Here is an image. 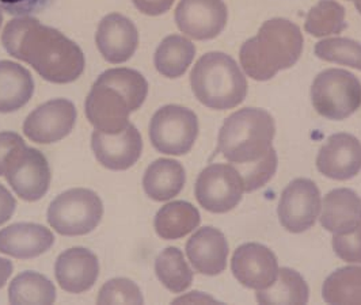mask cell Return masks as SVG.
Masks as SVG:
<instances>
[{
  "instance_id": "cell-1",
  "label": "cell",
  "mask_w": 361,
  "mask_h": 305,
  "mask_svg": "<svg viewBox=\"0 0 361 305\" xmlns=\"http://www.w3.org/2000/svg\"><path fill=\"white\" fill-rule=\"evenodd\" d=\"M274 133V120L264 108H240L223 123L217 151L239 171L246 193L261 189L276 174Z\"/></svg>"
},
{
  "instance_id": "cell-2",
  "label": "cell",
  "mask_w": 361,
  "mask_h": 305,
  "mask_svg": "<svg viewBox=\"0 0 361 305\" xmlns=\"http://www.w3.org/2000/svg\"><path fill=\"white\" fill-rule=\"evenodd\" d=\"M1 44L7 54L32 66L51 83H71L85 71L86 60L79 45L33 17L10 20L3 30Z\"/></svg>"
},
{
  "instance_id": "cell-3",
  "label": "cell",
  "mask_w": 361,
  "mask_h": 305,
  "mask_svg": "<svg viewBox=\"0 0 361 305\" xmlns=\"http://www.w3.org/2000/svg\"><path fill=\"white\" fill-rule=\"evenodd\" d=\"M148 95V83L140 72L111 68L99 75L86 98L85 111L97 130L116 135L130 123V113L139 110Z\"/></svg>"
},
{
  "instance_id": "cell-4",
  "label": "cell",
  "mask_w": 361,
  "mask_h": 305,
  "mask_svg": "<svg viewBox=\"0 0 361 305\" xmlns=\"http://www.w3.org/2000/svg\"><path fill=\"white\" fill-rule=\"evenodd\" d=\"M305 38L298 25L288 19L264 22L257 36L242 44L239 60L247 76L267 82L283 70L293 67L303 54Z\"/></svg>"
},
{
  "instance_id": "cell-5",
  "label": "cell",
  "mask_w": 361,
  "mask_h": 305,
  "mask_svg": "<svg viewBox=\"0 0 361 305\" xmlns=\"http://www.w3.org/2000/svg\"><path fill=\"white\" fill-rule=\"evenodd\" d=\"M195 97L207 108L230 110L239 106L247 95V80L234 58L221 52L200 57L190 73Z\"/></svg>"
},
{
  "instance_id": "cell-6",
  "label": "cell",
  "mask_w": 361,
  "mask_h": 305,
  "mask_svg": "<svg viewBox=\"0 0 361 305\" xmlns=\"http://www.w3.org/2000/svg\"><path fill=\"white\" fill-rule=\"evenodd\" d=\"M311 101L317 113L327 120H346L360 108V80L345 70H325L312 82Z\"/></svg>"
},
{
  "instance_id": "cell-7",
  "label": "cell",
  "mask_w": 361,
  "mask_h": 305,
  "mask_svg": "<svg viewBox=\"0 0 361 305\" xmlns=\"http://www.w3.org/2000/svg\"><path fill=\"white\" fill-rule=\"evenodd\" d=\"M104 205L89 189H71L54 198L48 209V223L57 234L82 236L92 232L101 223Z\"/></svg>"
},
{
  "instance_id": "cell-8",
  "label": "cell",
  "mask_w": 361,
  "mask_h": 305,
  "mask_svg": "<svg viewBox=\"0 0 361 305\" xmlns=\"http://www.w3.org/2000/svg\"><path fill=\"white\" fill-rule=\"evenodd\" d=\"M152 147L166 155L188 154L199 136V118L190 108L167 105L159 108L149 123Z\"/></svg>"
},
{
  "instance_id": "cell-9",
  "label": "cell",
  "mask_w": 361,
  "mask_h": 305,
  "mask_svg": "<svg viewBox=\"0 0 361 305\" xmlns=\"http://www.w3.org/2000/svg\"><path fill=\"white\" fill-rule=\"evenodd\" d=\"M245 183L233 164L214 163L200 173L195 194L200 205L211 213H227L239 205Z\"/></svg>"
},
{
  "instance_id": "cell-10",
  "label": "cell",
  "mask_w": 361,
  "mask_h": 305,
  "mask_svg": "<svg viewBox=\"0 0 361 305\" xmlns=\"http://www.w3.org/2000/svg\"><path fill=\"white\" fill-rule=\"evenodd\" d=\"M321 192L314 180H293L284 189L277 215L281 225L292 234H302L314 227L321 212Z\"/></svg>"
},
{
  "instance_id": "cell-11",
  "label": "cell",
  "mask_w": 361,
  "mask_h": 305,
  "mask_svg": "<svg viewBox=\"0 0 361 305\" xmlns=\"http://www.w3.org/2000/svg\"><path fill=\"white\" fill-rule=\"evenodd\" d=\"M4 177L17 196L35 202L49 190L51 168L41 151L26 147L8 163Z\"/></svg>"
},
{
  "instance_id": "cell-12",
  "label": "cell",
  "mask_w": 361,
  "mask_h": 305,
  "mask_svg": "<svg viewBox=\"0 0 361 305\" xmlns=\"http://www.w3.org/2000/svg\"><path fill=\"white\" fill-rule=\"evenodd\" d=\"M76 108L64 98L52 99L32 111L23 124L25 136L37 144H52L63 140L73 132Z\"/></svg>"
},
{
  "instance_id": "cell-13",
  "label": "cell",
  "mask_w": 361,
  "mask_h": 305,
  "mask_svg": "<svg viewBox=\"0 0 361 305\" xmlns=\"http://www.w3.org/2000/svg\"><path fill=\"white\" fill-rule=\"evenodd\" d=\"M227 20L228 10L223 0H180L176 10L178 29L197 41L216 38Z\"/></svg>"
},
{
  "instance_id": "cell-14",
  "label": "cell",
  "mask_w": 361,
  "mask_h": 305,
  "mask_svg": "<svg viewBox=\"0 0 361 305\" xmlns=\"http://www.w3.org/2000/svg\"><path fill=\"white\" fill-rule=\"evenodd\" d=\"M231 271L243 287L264 290L271 287L279 274V262L271 249L259 243H246L235 250Z\"/></svg>"
},
{
  "instance_id": "cell-15",
  "label": "cell",
  "mask_w": 361,
  "mask_h": 305,
  "mask_svg": "<svg viewBox=\"0 0 361 305\" xmlns=\"http://www.w3.org/2000/svg\"><path fill=\"white\" fill-rule=\"evenodd\" d=\"M91 148L97 161L104 167L113 171H124L140 159L143 140L133 124L116 135L95 129L91 136Z\"/></svg>"
},
{
  "instance_id": "cell-16",
  "label": "cell",
  "mask_w": 361,
  "mask_h": 305,
  "mask_svg": "<svg viewBox=\"0 0 361 305\" xmlns=\"http://www.w3.org/2000/svg\"><path fill=\"white\" fill-rule=\"evenodd\" d=\"M318 171L330 180H348L361 171V142L349 133L331 135L317 156Z\"/></svg>"
},
{
  "instance_id": "cell-17",
  "label": "cell",
  "mask_w": 361,
  "mask_h": 305,
  "mask_svg": "<svg viewBox=\"0 0 361 305\" xmlns=\"http://www.w3.org/2000/svg\"><path fill=\"white\" fill-rule=\"evenodd\" d=\"M95 44L102 57L111 64H123L137 49L139 33L127 17L113 13L102 19L95 33Z\"/></svg>"
},
{
  "instance_id": "cell-18",
  "label": "cell",
  "mask_w": 361,
  "mask_h": 305,
  "mask_svg": "<svg viewBox=\"0 0 361 305\" xmlns=\"http://www.w3.org/2000/svg\"><path fill=\"white\" fill-rule=\"evenodd\" d=\"M54 275L60 287L68 293L90 290L99 275L98 258L85 247L68 249L59 255Z\"/></svg>"
},
{
  "instance_id": "cell-19",
  "label": "cell",
  "mask_w": 361,
  "mask_h": 305,
  "mask_svg": "<svg viewBox=\"0 0 361 305\" xmlns=\"http://www.w3.org/2000/svg\"><path fill=\"white\" fill-rule=\"evenodd\" d=\"M186 255L200 274L217 275L227 268V239L217 228L202 227L188 240Z\"/></svg>"
},
{
  "instance_id": "cell-20",
  "label": "cell",
  "mask_w": 361,
  "mask_h": 305,
  "mask_svg": "<svg viewBox=\"0 0 361 305\" xmlns=\"http://www.w3.org/2000/svg\"><path fill=\"white\" fill-rule=\"evenodd\" d=\"M54 243V234L47 227L35 223H18L0 231V252L18 259L39 256Z\"/></svg>"
},
{
  "instance_id": "cell-21",
  "label": "cell",
  "mask_w": 361,
  "mask_h": 305,
  "mask_svg": "<svg viewBox=\"0 0 361 305\" xmlns=\"http://www.w3.org/2000/svg\"><path fill=\"white\" fill-rule=\"evenodd\" d=\"M321 224L326 231L345 235L361 225V198L350 189H334L322 204Z\"/></svg>"
},
{
  "instance_id": "cell-22",
  "label": "cell",
  "mask_w": 361,
  "mask_h": 305,
  "mask_svg": "<svg viewBox=\"0 0 361 305\" xmlns=\"http://www.w3.org/2000/svg\"><path fill=\"white\" fill-rule=\"evenodd\" d=\"M35 92L30 72L17 63L0 61V113H13L23 108Z\"/></svg>"
},
{
  "instance_id": "cell-23",
  "label": "cell",
  "mask_w": 361,
  "mask_h": 305,
  "mask_svg": "<svg viewBox=\"0 0 361 305\" xmlns=\"http://www.w3.org/2000/svg\"><path fill=\"white\" fill-rule=\"evenodd\" d=\"M186 182V173L180 162L158 159L148 166L143 177L145 194L163 202L178 196Z\"/></svg>"
},
{
  "instance_id": "cell-24",
  "label": "cell",
  "mask_w": 361,
  "mask_h": 305,
  "mask_svg": "<svg viewBox=\"0 0 361 305\" xmlns=\"http://www.w3.org/2000/svg\"><path fill=\"white\" fill-rule=\"evenodd\" d=\"M201 216L199 209L186 201H173L162 206L154 220V227L159 237L177 240L199 228Z\"/></svg>"
},
{
  "instance_id": "cell-25",
  "label": "cell",
  "mask_w": 361,
  "mask_h": 305,
  "mask_svg": "<svg viewBox=\"0 0 361 305\" xmlns=\"http://www.w3.org/2000/svg\"><path fill=\"white\" fill-rule=\"evenodd\" d=\"M196 56L195 44L186 37L171 35L166 37L154 56L157 71L169 79L180 77L188 71Z\"/></svg>"
},
{
  "instance_id": "cell-26",
  "label": "cell",
  "mask_w": 361,
  "mask_h": 305,
  "mask_svg": "<svg viewBox=\"0 0 361 305\" xmlns=\"http://www.w3.org/2000/svg\"><path fill=\"white\" fill-rule=\"evenodd\" d=\"M308 300L307 282L298 271L289 268L279 269L274 284L257 293L259 304H307Z\"/></svg>"
},
{
  "instance_id": "cell-27",
  "label": "cell",
  "mask_w": 361,
  "mask_h": 305,
  "mask_svg": "<svg viewBox=\"0 0 361 305\" xmlns=\"http://www.w3.org/2000/svg\"><path fill=\"white\" fill-rule=\"evenodd\" d=\"M10 304H54L56 287L45 275L36 271L18 274L8 287Z\"/></svg>"
},
{
  "instance_id": "cell-28",
  "label": "cell",
  "mask_w": 361,
  "mask_h": 305,
  "mask_svg": "<svg viewBox=\"0 0 361 305\" xmlns=\"http://www.w3.org/2000/svg\"><path fill=\"white\" fill-rule=\"evenodd\" d=\"M155 273L163 287L173 293L185 292L193 282V271L177 247H167L157 256Z\"/></svg>"
},
{
  "instance_id": "cell-29",
  "label": "cell",
  "mask_w": 361,
  "mask_h": 305,
  "mask_svg": "<svg viewBox=\"0 0 361 305\" xmlns=\"http://www.w3.org/2000/svg\"><path fill=\"white\" fill-rule=\"evenodd\" d=\"M322 296L329 304H361V268L333 271L324 282Z\"/></svg>"
},
{
  "instance_id": "cell-30",
  "label": "cell",
  "mask_w": 361,
  "mask_h": 305,
  "mask_svg": "<svg viewBox=\"0 0 361 305\" xmlns=\"http://www.w3.org/2000/svg\"><path fill=\"white\" fill-rule=\"evenodd\" d=\"M348 27L345 7L336 0H319L310 11L305 29L312 37L340 35Z\"/></svg>"
},
{
  "instance_id": "cell-31",
  "label": "cell",
  "mask_w": 361,
  "mask_h": 305,
  "mask_svg": "<svg viewBox=\"0 0 361 305\" xmlns=\"http://www.w3.org/2000/svg\"><path fill=\"white\" fill-rule=\"evenodd\" d=\"M317 57L361 71V44L350 38H327L314 48Z\"/></svg>"
},
{
  "instance_id": "cell-32",
  "label": "cell",
  "mask_w": 361,
  "mask_h": 305,
  "mask_svg": "<svg viewBox=\"0 0 361 305\" xmlns=\"http://www.w3.org/2000/svg\"><path fill=\"white\" fill-rule=\"evenodd\" d=\"M98 304H143L145 299L133 281L128 278H113L101 287Z\"/></svg>"
},
{
  "instance_id": "cell-33",
  "label": "cell",
  "mask_w": 361,
  "mask_h": 305,
  "mask_svg": "<svg viewBox=\"0 0 361 305\" xmlns=\"http://www.w3.org/2000/svg\"><path fill=\"white\" fill-rule=\"evenodd\" d=\"M333 250L348 263H361V225L345 235H334Z\"/></svg>"
},
{
  "instance_id": "cell-34",
  "label": "cell",
  "mask_w": 361,
  "mask_h": 305,
  "mask_svg": "<svg viewBox=\"0 0 361 305\" xmlns=\"http://www.w3.org/2000/svg\"><path fill=\"white\" fill-rule=\"evenodd\" d=\"M54 0H0V10L13 17H32L45 11Z\"/></svg>"
},
{
  "instance_id": "cell-35",
  "label": "cell",
  "mask_w": 361,
  "mask_h": 305,
  "mask_svg": "<svg viewBox=\"0 0 361 305\" xmlns=\"http://www.w3.org/2000/svg\"><path fill=\"white\" fill-rule=\"evenodd\" d=\"M26 148L23 139L14 132H0V177L4 175L8 163Z\"/></svg>"
},
{
  "instance_id": "cell-36",
  "label": "cell",
  "mask_w": 361,
  "mask_h": 305,
  "mask_svg": "<svg viewBox=\"0 0 361 305\" xmlns=\"http://www.w3.org/2000/svg\"><path fill=\"white\" fill-rule=\"evenodd\" d=\"M135 7L145 15L157 17L167 13L176 0H132Z\"/></svg>"
},
{
  "instance_id": "cell-37",
  "label": "cell",
  "mask_w": 361,
  "mask_h": 305,
  "mask_svg": "<svg viewBox=\"0 0 361 305\" xmlns=\"http://www.w3.org/2000/svg\"><path fill=\"white\" fill-rule=\"evenodd\" d=\"M16 198L13 197V194L3 185H0V225L11 218V216L16 212Z\"/></svg>"
},
{
  "instance_id": "cell-38",
  "label": "cell",
  "mask_w": 361,
  "mask_h": 305,
  "mask_svg": "<svg viewBox=\"0 0 361 305\" xmlns=\"http://www.w3.org/2000/svg\"><path fill=\"white\" fill-rule=\"evenodd\" d=\"M13 262L6 259V258H0V289L6 285L7 280L10 278V275L13 274Z\"/></svg>"
},
{
  "instance_id": "cell-39",
  "label": "cell",
  "mask_w": 361,
  "mask_h": 305,
  "mask_svg": "<svg viewBox=\"0 0 361 305\" xmlns=\"http://www.w3.org/2000/svg\"><path fill=\"white\" fill-rule=\"evenodd\" d=\"M355 6H356V8H357V11L361 14V1L360 3H355Z\"/></svg>"
},
{
  "instance_id": "cell-40",
  "label": "cell",
  "mask_w": 361,
  "mask_h": 305,
  "mask_svg": "<svg viewBox=\"0 0 361 305\" xmlns=\"http://www.w3.org/2000/svg\"><path fill=\"white\" fill-rule=\"evenodd\" d=\"M1 22H3V14H1V10H0V27H1Z\"/></svg>"
},
{
  "instance_id": "cell-41",
  "label": "cell",
  "mask_w": 361,
  "mask_h": 305,
  "mask_svg": "<svg viewBox=\"0 0 361 305\" xmlns=\"http://www.w3.org/2000/svg\"><path fill=\"white\" fill-rule=\"evenodd\" d=\"M350 1V0H349ZM352 1H355V3H360L361 0H352Z\"/></svg>"
}]
</instances>
